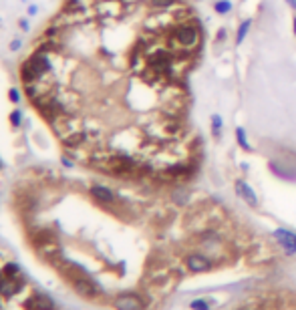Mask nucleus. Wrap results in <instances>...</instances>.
<instances>
[{
    "instance_id": "nucleus-25",
    "label": "nucleus",
    "mask_w": 296,
    "mask_h": 310,
    "mask_svg": "<svg viewBox=\"0 0 296 310\" xmlns=\"http://www.w3.org/2000/svg\"><path fill=\"white\" fill-rule=\"evenodd\" d=\"M292 26H294V34H296V16H294V20H292Z\"/></svg>"
},
{
    "instance_id": "nucleus-2",
    "label": "nucleus",
    "mask_w": 296,
    "mask_h": 310,
    "mask_svg": "<svg viewBox=\"0 0 296 310\" xmlns=\"http://www.w3.org/2000/svg\"><path fill=\"white\" fill-rule=\"evenodd\" d=\"M147 65H149V69L157 75H167L173 66V55L165 49H159L155 52H151L149 59H147Z\"/></svg>"
},
{
    "instance_id": "nucleus-26",
    "label": "nucleus",
    "mask_w": 296,
    "mask_h": 310,
    "mask_svg": "<svg viewBox=\"0 0 296 310\" xmlns=\"http://www.w3.org/2000/svg\"><path fill=\"white\" fill-rule=\"evenodd\" d=\"M242 2H244V0H242Z\"/></svg>"
},
{
    "instance_id": "nucleus-10",
    "label": "nucleus",
    "mask_w": 296,
    "mask_h": 310,
    "mask_svg": "<svg viewBox=\"0 0 296 310\" xmlns=\"http://www.w3.org/2000/svg\"><path fill=\"white\" fill-rule=\"evenodd\" d=\"M250 26H252V20H250V18H246V20L240 22V26H238V34H236V45H242V43H244V38H246L248 31H250Z\"/></svg>"
},
{
    "instance_id": "nucleus-18",
    "label": "nucleus",
    "mask_w": 296,
    "mask_h": 310,
    "mask_svg": "<svg viewBox=\"0 0 296 310\" xmlns=\"http://www.w3.org/2000/svg\"><path fill=\"white\" fill-rule=\"evenodd\" d=\"M192 308H194V310H208L210 304L204 302V300H194V302H192Z\"/></svg>"
},
{
    "instance_id": "nucleus-12",
    "label": "nucleus",
    "mask_w": 296,
    "mask_h": 310,
    "mask_svg": "<svg viewBox=\"0 0 296 310\" xmlns=\"http://www.w3.org/2000/svg\"><path fill=\"white\" fill-rule=\"evenodd\" d=\"M214 10H216L218 15H228V12L232 10V2L230 0H216V2H214Z\"/></svg>"
},
{
    "instance_id": "nucleus-14",
    "label": "nucleus",
    "mask_w": 296,
    "mask_h": 310,
    "mask_svg": "<svg viewBox=\"0 0 296 310\" xmlns=\"http://www.w3.org/2000/svg\"><path fill=\"white\" fill-rule=\"evenodd\" d=\"M212 133L216 137H220V133H222V117L216 113V115H212Z\"/></svg>"
},
{
    "instance_id": "nucleus-4",
    "label": "nucleus",
    "mask_w": 296,
    "mask_h": 310,
    "mask_svg": "<svg viewBox=\"0 0 296 310\" xmlns=\"http://www.w3.org/2000/svg\"><path fill=\"white\" fill-rule=\"evenodd\" d=\"M73 288L77 290V294L85 296V298H95L101 292V288L89 278H73Z\"/></svg>"
},
{
    "instance_id": "nucleus-11",
    "label": "nucleus",
    "mask_w": 296,
    "mask_h": 310,
    "mask_svg": "<svg viewBox=\"0 0 296 310\" xmlns=\"http://www.w3.org/2000/svg\"><path fill=\"white\" fill-rule=\"evenodd\" d=\"M18 292V284L15 280H2L0 282V294H4V296H12V294H16Z\"/></svg>"
},
{
    "instance_id": "nucleus-20",
    "label": "nucleus",
    "mask_w": 296,
    "mask_h": 310,
    "mask_svg": "<svg viewBox=\"0 0 296 310\" xmlns=\"http://www.w3.org/2000/svg\"><path fill=\"white\" fill-rule=\"evenodd\" d=\"M8 97H10V101H12V103H18V101H20V95H18V91H16V89H10Z\"/></svg>"
},
{
    "instance_id": "nucleus-24",
    "label": "nucleus",
    "mask_w": 296,
    "mask_h": 310,
    "mask_svg": "<svg viewBox=\"0 0 296 310\" xmlns=\"http://www.w3.org/2000/svg\"><path fill=\"white\" fill-rule=\"evenodd\" d=\"M286 2H288V4H290L294 10H296V0H286Z\"/></svg>"
},
{
    "instance_id": "nucleus-8",
    "label": "nucleus",
    "mask_w": 296,
    "mask_h": 310,
    "mask_svg": "<svg viewBox=\"0 0 296 310\" xmlns=\"http://www.w3.org/2000/svg\"><path fill=\"white\" fill-rule=\"evenodd\" d=\"M26 306H29V310H52L55 308V302H52V298L47 294H34Z\"/></svg>"
},
{
    "instance_id": "nucleus-23",
    "label": "nucleus",
    "mask_w": 296,
    "mask_h": 310,
    "mask_svg": "<svg viewBox=\"0 0 296 310\" xmlns=\"http://www.w3.org/2000/svg\"><path fill=\"white\" fill-rule=\"evenodd\" d=\"M36 10H38V6H36V4H31V6H29V15H36Z\"/></svg>"
},
{
    "instance_id": "nucleus-16",
    "label": "nucleus",
    "mask_w": 296,
    "mask_h": 310,
    "mask_svg": "<svg viewBox=\"0 0 296 310\" xmlns=\"http://www.w3.org/2000/svg\"><path fill=\"white\" fill-rule=\"evenodd\" d=\"M20 121H22V113H20L18 109H15V111L10 113V123L15 125V127H18V125H20Z\"/></svg>"
},
{
    "instance_id": "nucleus-15",
    "label": "nucleus",
    "mask_w": 296,
    "mask_h": 310,
    "mask_svg": "<svg viewBox=\"0 0 296 310\" xmlns=\"http://www.w3.org/2000/svg\"><path fill=\"white\" fill-rule=\"evenodd\" d=\"M153 8H169L178 2V0H149Z\"/></svg>"
},
{
    "instance_id": "nucleus-3",
    "label": "nucleus",
    "mask_w": 296,
    "mask_h": 310,
    "mask_svg": "<svg viewBox=\"0 0 296 310\" xmlns=\"http://www.w3.org/2000/svg\"><path fill=\"white\" fill-rule=\"evenodd\" d=\"M113 306L117 310H143L145 302L141 300V296L133 294V292H125V294H119L113 300Z\"/></svg>"
},
{
    "instance_id": "nucleus-13",
    "label": "nucleus",
    "mask_w": 296,
    "mask_h": 310,
    "mask_svg": "<svg viewBox=\"0 0 296 310\" xmlns=\"http://www.w3.org/2000/svg\"><path fill=\"white\" fill-rule=\"evenodd\" d=\"M236 139H238V145L242 147V149H246V151H250V149H252L250 143H248V137H246V131L242 129V127H238V129H236Z\"/></svg>"
},
{
    "instance_id": "nucleus-21",
    "label": "nucleus",
    "mask_w": 296,
    "mask_h": 310,
    "mask_svg": "<svg viewBox=\"0 0 296 310\" xmlns=\"http://www.w3.org/2000/svg\"><path fill=\"white\" fill-rule=\"evenodd\" d=\"M20 45H22L20 40H12V43H10V50H18V49H20Z\"/></svg>"
},
{
    "instance_id": "nucleus-22",
    "label": "nucleus",
    "mask_w": 296,
    "mask_h": 310,
    "mask_svg": "<svg viewBox=\"0 0 296 310\" xmlns=\"http://www.w3.org/2000/svg\"><path fill=\"white\" fill-rule=\"evenodd\" d=\"M20 29H22V31H29V22H26V18L20 20Z\"/></svg>"
},
{
    "instance_id": "nucleus-1",
    "label": "nucleus",
    "mask_w": 296,
    "mask_h": 310,
    "mask_svg": "<svg viewBox=\"0 0 296 310\" xmlns=\"http://www.w3.org/2000/svg\"><path fill=\"white\" fill-rule=\"evenodd\" d=\"M171 40L176 43L180 49L183 50H192L197 47L199 43V31L196 29L194 24H180L173 29V34H171Z\"/></svg>"
},
{
    "instance_id": "nucleus-9",
    "label": "nucleus",
    "mask_w": 296,
    "mask_h": 310,
    "mask_svg": "<svg viewBox=\"0 0 296 310\" xmlns=\"http://www.w3.org/2000/svg\"><path fill=\"white\" fill-rule=\"evenodd\" d=\"M91 196L95 197L97 201H101V204H111V201L115 199L113 192L109 190V187H105V185H93L91 187Z\"/></svg>"
},
{
    "instance_id": "nucleus-17",
    "label": "nucleus",
    "mask_w": 296,
    "mask_h": 310,
    "mask_svg": "<svg viewBox=\"0 0 296 310\" xmlns=\"http://www.w3.org/2000/svg\"><path fill=\"white\" fill-rule=\"evenodd\" d=\"M4 270H6V274H8V276H15V274H20V268H18L16 264H6V268H4Z\"/></svg>"
},
{
    "instance_id": "nucleus-19",
    "label": "nucleus",
    "mask_w": 296,
    "mask_h": 310,
    "mask_svg": "<svg viewBox=\"0 0 296 310\" xmlns=\"http://www.w3.org/2000/svg\"><path fill=\"white\" fill-rule=\"evenodd\" d=\"M173 199L181 201V204H183V201H187V192H185V190H178L176 194H173Z\"/></svg>"
},
{
    "instance_id": "nucleus-6",
    "label": "nucleus",
    "mask_w": 296,
    "mask_h": 310,
    "mask_svg": "<svg viewBox=\"0 0 296 310\" xmlns=\"http://www.w3.org/2000/svg\"><path fill=\"white\" fill-rule=\"evenodd\" d=\"M274 238L278 240V244L284 248L286 252H290V254L296 252V234L284 230V228H278V230L274 232Z\"/></svg>"
},
{
    "instance_id": "nucleus-7",
    "label": "nucleus",
    "mask_w": 296,
    "mask_h": 310,
    "mask_svg": "<svg viewBox=\"0 0 296 310\" xmlns=\"http://www.w3.org/2000/svg\"><path fill=\"white\" fill-rule=\"evenodd\" d=\"M236 192H238V196L244 199L248 206H252V208L258 206V197H256V194H254V190H252V187H250L244 179H238V181H236Z\"/></svg>"
},
{
    "instance_id": "nucleus-5",
    "label": "nucleus",
    "mask_w": 296,
    "mask_h": 310,
    "mask_svg": "<svg viewBox=\"0 0 296 310\" xmlns=\"http://www.w3.org/2000/svg\"><path fill=\"white\" fill-rule=\"evenodd\" d=\"M185 266L190 268L192 272H208V270H212V260L208 258V256H204V254H190L185 258Z\"/></svg>"
}]
</instances>
